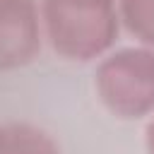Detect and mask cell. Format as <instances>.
I'll list each match as a JSON object with an SVG mask.
<instances>
[{
    "label": "cell",
    "mask_w": 154,
    "mask_h": 154,
    "mask_svg": "<svg viewBox=\"0 0 154 154\" xmlns=\"http://www.w3.org/2000/svg\"><path fill=\"white\" fill-rule=\"evenodd\" d=\"M116 2L43 0L41 24L53 51L67 60L101 58L118 36Z\"/></svg>",
    "instance_id": "6da1fadb"
},
{
    "label": "cell",
    "mask_w": 154,
    "mask_h": 154,
    "mask_svg": "<svg viewBox=\"0 0 154 154\" xmlns=\"http://www.w3.org/2000/svg\"><path fill=\"white\" fill-rule=\"evenodd\" d=\"M96 94L118 118L154 113V51L128 46L103 55L96 67Z\"/></svg>",
    "instance_id": "7a4b0ae2"
},
{
    "label": "cell",
    "mask_w": 154,
    "mask_h": 154,
    "mask_svg": "<svg viewBox=\"0 0 154 154\" xmlns=\"http://www.w3.org/2000/svg\"><path fill=\"white\" fill-rule=\"evenodd\" d=\"M41 34L36 0H0V70L29 65L41 51Z\"/></svg>",
    "instance_id": "3957f363"
},
{
    "label": "cell",
    "mask_w": 154,
    "mask_h": 154,
    "mask_svg": "<svg viewBox=\"0 0 154 154\" xmlns=\"http://www.w3.org/2000/svg\"><path fill=\"white\" fill-rule=\"evenodd\" d=\"M0 154H60L55 140L31 123H0Z\"/></svg>",
    "instance_id": "277c9868"
},
{
    "label": "cell",
    "mask_w": 154,
    "mask_h": 154,
    "mask_svg": "<svg viewBox=\"0 0 154 154\" xmlns=\"http://www.w3.org/2000/svg\"><path fill=\"white\" fill-rule=\"evenodd\" d=\"M118 19L142 46H154V0H120Z\"/></svg>",
    "instance_id": "5b68a950"
},
{
    "label": "cell",
    "mask_w": 154,
    "mask_h": 154,
    "mask_svg": "<svg viewBox=\"0 0 154 154\" xmlns=\"http://www.w3.org/2000/svg\"><path fill=\"white\" fill-rule=\"evenodd\" d=\"M144 147H147V154H154V118L147 123V130H144Z\"/></svg>",
    "instance_id": "8992f818"
},
{
    "label": "cell",
    "mask_w": 154,
    "mask_h": 154,
    "mask_svg": "<svg viewBox=\"0 0 154 154\" xmlns=\"http://www.w3.org/2000/svg\"><path fill=\"white\" fill-rule=\"evenodd\" d=\"M91 2H116V0H91Z\"/></svg>",
    "instance_id": "52a82bcc"
}]
</instances>
